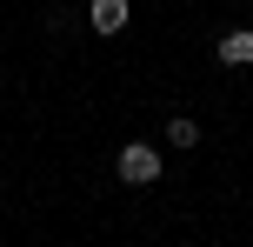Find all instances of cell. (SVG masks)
I'll use <instances>...</instances> for the list:
<instances>
[{"instance_id":"cell-1","label":"cell","mask_w":253,"mask_h":247,"mask_svg":"<svg viewBox=\"0 0 253 247\" xmlns=\"http://www.w3.org/2000/svg\"><path fill=\"white\" fill-rule=\"evenodd\" d=\"M114 174H120V187H153L160 181V147L153 141H126L114 154Z\"/></svg>"},{"instance_id":"cell-2","label":"cell","mask_w":253,"mask_h":247,"mask_svg":"<svg viewBox=\"0 0 253 247\" xmlns=\"http://www.w3.org/2000/svg\"><path fill=\"white\" fill-rule=\"evenodd\" d=\"M87 20H93V34H100V40H114L120 27L133 20V7H126V0H93V13H87Z\"/></svg>"},{"instance_id":"cell-3","label":"cell","mask_w":253,"mask_h":247,"mask_svg":"<svg viewBox=\"0 0 253 247\" xmlns=\"http://www.w3.org/2000/svg\"><path fill=\"white\" fill-rule=\"evenodd\" d=\"M220 67H253V27H233V34H220Z\"/></svg>"},{"instance_id":"cell-4","label":"cell","mask_w":253,"mask_h":247,"mask_svg":"<svg viewBox=\"0 0 253 247\" xmlns=\"http://www.w3.org/2000/svg\"><path fill=\"white\" fill-rule=\"evenodd\" d=\"M160 134H167V147H180V154H193V147H200V120H193V114H173Z\"/></svg>"},{"instance_id":"cell-5","label":"cell","mask_w":253,"mask_h":247,"mask_svg":"<svg viewBox=\"0 0 253 247\" xmlns=\"http://www.w3.org/2000/svg\"><path fill=\"white\" fill-rule=\"evenodd\" d=\"M0 187H7V181H0Z\"/></svg>"}]
</instances>
